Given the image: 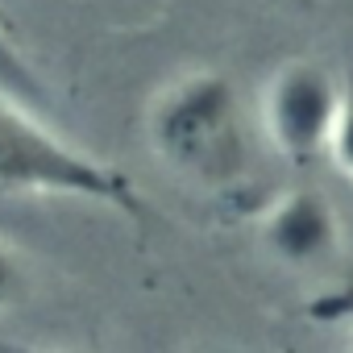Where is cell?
<instances>
[{"instance_id": "obj_1", "label": "cell", "mask_w": 353, "mask_h": 353, "mask_svg": "<svg viewBox=\"0 0 353 353\" xmlns=\"http://www.w3.org/2000/svg\"><path fill=\"white\" fill-rule=\"evenodd\" d=\"M145 141L179 179L225 192L250 170V121L237 83L225 71H183L145 108Z\"/></svg>"}, {"instance_id": "obj_2", "label": "cell", "mask_w": 353, "mask_h": 353, "mask_svg": "<svg viewBox=\"0 0 353 353\" xmlns=\"http://www.w3.org/2000/svg\"><path fill=\"white\" fill-rule=\"evenodd\" d=\"M0 196L75 200L117 212L133 225L150 221V208L125 170L67 141L54 125H46V112L5 96H0Z\"/></svg>"}, {"instance_id": "obj_3", "label": "cell", "mask_w": 353, "mask_h": 353, "mask_svg": "<svg viewBox=\"0 0 353 353\" xmlns=\"http://www.w3.org/2000/svg\"><path fill=\"white\" fill-rule=\"evenodd\" d=\"M341 100H345V83H336V75L324 63L316 59L283 63L266 79L262 104H258V117L274 154L287 158L291 166L320 162L332 145Z\"/></svg>"}, {"instance_id": "obj_4", "label": "cell", "mask_w": 353, "mask_h": 353, "mask_svg": "<svg viewBox=\"0 0 353 353\" xmlns=\"http://www.w3.org/2000/svg\"><path fill=\"white\" fill-rule=\"evenodd\" d=\"M258 245L283 270L312 274L341 258L345 225L320 188H287L258 212Z\"/></svg>"}, {"instance_id": "obj_5", "label": "cell", "mask_w": 353, "mask_h": 353, "mask_svg": "<svg viewBox=\"0 0 353 353\" xmlns=\"http://www.w3.org/2000/svg\"><path fill=\"white\" fill-rule=\"evenodd\" d=\"M0 96L13 104H26L34 112H50V104H54L46 79L34 71V63L26 59V50L17 46V38L9 34L5 21H0Z\"/></svg>"}, {"instance_id": "obj_6", "label": "cell", "mask_w": 353, "mask_h": 353, "mask_svg": "<svg viewBox=\"0 0 353 353\" xmlns=\"http://www.w3.org/2000/svg\"><path fill=\"white\" fill-rule=\"evenodd\" d=\"M30 291V262L26 254L0 237V312H9L13 303H21Z\"/></svg>"}, {"instance_id": "obj_7", "label": "cell", "mask_w": 353, "mask_h": 353, "mask_svg": "<svg viewBox=\"0 0 353 353\" xmlns=\"http://www.w3.org/2000/svg\"><path fill=\"white\" fill-rule=\"evenodd\" d=\"M328 158L336 162V170L345 179H353V67H349V79H345V100H341V117H336Z\"/></svg>"}, {"instance_id": "obj_8", "label": "cell", "mask_w": 353, "mask_h": 353, "mask_svg": "<svg viewBox=\"0 0 353 353\" xmlns=\"http://www.w3.org/2000/svg\"><path fill=\"white\" fill-rule=\"evenodd\" d=\"M299 5H303V9H312V5H316V0H299Z\"/></svg>"}, {"instance_id": "obj_9", "label": "cell", "mask_w": 353, "mask_h": 353, "mask_svg": "<svg viewBox=\"0 0 353 353\" xmlns=\"http://www.w3.org/2000/svg\"><path fill=\"white\" fill-rule=\"evenodd\" d=\"M345 353H353V345H349V349H345Z\"/></svg>"}]
</instances>
